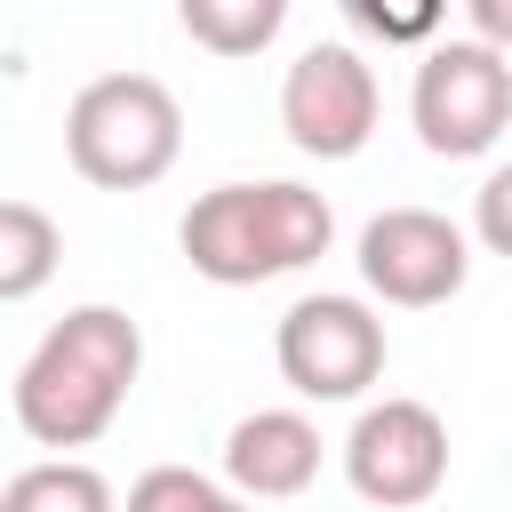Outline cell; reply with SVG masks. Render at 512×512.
<instances>
[{
  "mask_svg": "<svg viewBox=\"0 0 512 512\" xmlns=\"http://www.w3.org/2000/svg\"><path fill=\"white\" fill-rule=\"evenodd\" d=\"M136 376H144V328L120 304H80L16 368V424L40 448H88L120 424Z\"/></svg>",
  "mask_w": 512,
  "mask_h": 512,
  "instance_id": "cell-1",
  "label": "cell"
},
{
  "mask_svg": "<svg viewBox=\"0 0 512 512\" xmlns=\"http://www.w3.org/2000/svg\"><path fill=\"white\" fill-rule=\"evenodd\" d=\"M328 240H336V208L312 184H288V176L216 184L176 224L184 264L200 280H216V288H256V280L304 272L312 256H328Z\"/></svg>",
  "mask_w": 512,
  "mask_h": 512,
  "instance_id": "cell-2",
  "label": "cell"
},
{
  "mask_svg": "<svg viewBox=\"0 0 512 512\" xmlns=\"http://www.w3.org/2000/svg\"><path fill=\"white\" fill-rule=\"evenodd\" d=\"M64 152L96 192H144L184 152V112L152 72H104L64 104Z\"/></svg>",
  "mask_w": 512,
  "mask_h": 512,
  "instance_id": "cell-3",
  "label": "cell"
},
{
  "mask_svg": "<svg viewBox=\"0 0 512 512\" xmlns=\"http://www.w3.org/2000/svg\"><path fill=\"white\" fill-rule=\"evenodd\" d=\"M408 120H416L424 152L480 160L512 128V56L488 48V40H440V48H424L416 88H408Z\"/></svg>",
  "mask_w": 512,
  "mask_h": 512,
  "instance_id": "cell-4",
  "label": "cell"
},
{
  "mask_svg": "<svg viewBox=\"0 0 512 512\" xmlns=\"http://www.w3.org/2000/svg\"><path fill=\"white\" fill-rule=\"evenodd\" d=\"M344 480L376 512H416L448 488V424L424 400H376L344 432Z\"/></svg>",
  "mask_w": 512,
  "mask_h": 512,
  "instance_id": "cell-5",
  "label": "cell"
},
{
  "mask_svg": "<svg viewBox=\"0 0 512 512\" xmlns=\"http://www.w3.org/2000/svg\"><path fill=\"white\" fill-rule=\"evenodd\" d=\"M272 360L304 400H360L384 376V320L360 296H296L280 312Z\"/></svg>",
  "mask_w": 512,
  "mask_h": 512,
  "instance_id": "cell-6",
  "label": "cell"
},
{
  "mask_svg": "<svg viewBox=\"0 0 512 512\" xmlns=\"http://www.w3.org/2000/svg\"><path fill=\"white\" fill-rule=\"evenodd\" d=\"M280 128L304 160H352L376 136V72L360 64V48L344 40L304 48L280 80Z\"/></svg>",
  "mask_w": 512,
  "mask_h": 512,
  "instance_id": "cell-7",
  "label": "cell"
},
{
  "mask_svg": "<svg viewBox=\"0 0 512 512\" xmlns=\"http://www.w3.org/2000/svg\"><path fill=\"white\" fill-rule=\"evenodd\" d=\"M360 280L400 312H432L472 280V240L440 208H384L360 232Z\"/></svg>",
  "mask_w": 512,
  "mask_h": 512,
  "instance_id": "cell-8",
  "label": "cell"
},
{
  "mask_svg": "<svg viewBox=\"0 0 512 512\" xmlns=\"http://www.w3.org/2000/svg\"><path fill=\"white\" fill-rule=\"evenodd\" d=\"M224 480L256 504L304 496L320 480V424L304 408H256L224 432Z\"/></svg>",
  "mask_w": 512,
  "mask_h": 512,
  "instance_id": "cell-9",
  "label": "cell"
},
{
  "mask_svg": "<svg viewBox=\"0 0 512 512\" xmlns=\"http://www.w3.org/2000/svg\"><path fill=\"white\" fill-rule=\"evenodd\" d=\"M0 512H120V496H112V480H104L96 464H80V456H40V464L8 472Z\"/></svg>",
  "mask_w": 512,
  "mask_h": 512,
  "instance_id": "cell-10",
  "label": "cell"
},
{
  "mask_svg": "<svg viewBox=\"0 0 512 512\" xmlns=\"http://www.w3.org/2000/svg\"><path fill=\"white\" fill-rule=\"evenodd\" d=\"M56 256H64L56 216H48V208H32V200H0V304L40 296V288H48V272H56Z\"/></svg>",
  "mask_w": 512,
  "mask_h": 512,
  "instance_id": "cell-11",
  "label": "cell"
},
{
  "mask_svg": "<svg viewBox=\"0 0 512 512\" xmlns=\"http://www.w3.org/2000/svg\"><path fill=\"white\" fill-rule=\"evenodd\" d=\"M176 16L208 56H264L288 24V0H176Z\"/></svg>",
  "mask_w": 512,
  "mask_h": 512,
  "instance_id": "cell-12",
  "label": "cell"
},
{
  "mask_svg": "<svg viewBox=\"0 0 512 512\" xmlns=\"http://www.w3.org/2000/svg\"><path fill=\"white\" fill-rule=\"evenodd\" d=\"M256 496H240V488H224V480H208V472H192V464H152L136 488H128V504L120 512H248Z\"/></svg>",
  "mask_w": 512,
  "mask_h": 512,
  "instance_id": "cell-13",
  "label": "cell"
},
{
  "mask_svg": "<svg viewBox=\"0 0 512 512\" xmlns=\"http://www.w3.org/2000/svg\"><path fill=\"white\" fill-rule=\"evenodd\" d=\"M352 32H368L376 48H424L448 24V0H344Z\"/></svg>",
  "mask_w": 512,
  "mask_h": 512,
  "instance_id": "cell-14",
  "label": "cell"
},
{
  "mask_svg": "<svg viewBox=\"0 0 512 512\" xmlns=\"http://www.w3.org/2000/svg\"><path fill=\"white\" fill-rule=\"evenodd\" d=\"M472 240L488 256H512V160L488 168V184L472 192Z\"/></svg>",
  "mask_w": 512,
  "mask_h": 512,
  "instance_id": "cell-15",
  "label": "cell"
},
{
  "mask_svg": "<svg viewBox=\"0 0 512 512\" xmlns=\"http://www.w3.org/2000/svg\"><path fill=\"white\" fill-rule=\"evenodd\" d=\"M464 16H472V40L512 56V0H464Z\"/></svg>",
  "mask_w": 512,
  "mask_h": 512,
  "instance_id": "cell-16",
  "label": "cell"
}]
</instances>
